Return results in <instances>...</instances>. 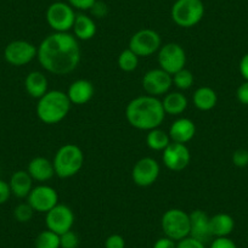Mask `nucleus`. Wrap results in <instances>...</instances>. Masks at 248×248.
I'll return each instance as SVG.
<instances>
[{
    "label": "nucleus",
    "instance_id": "f257e3e1",
    "mask_svg": "<svg viewBox=\"0 0 248 248\" xmlns=\"http://www.w3.org/2000/svg\"><path fill=\"white\" fill-rule=\"evenodd\" d=\"M79 42L68 32H54L38 46L37 59L46 72L56 76L72 73L80 62Z\"/></svg>",
    "mask_w": 248,
    "mask_h": 248
},
{
    "label": "nucleus",
    "instance_id": "f03ea898",
    "mask_svg": "<svg viewBox=\"0 0 248 248\" xmlns=\"http://www.w3.org/2000/svg\"><path fill=\"white\" fill-rule=\"evenodd\" d=\"M125 118L135 129L150 132L161 127L166 118V112L158 97L141 95L130 100L127 105Z\"/></svg>",
    "mask_w": 248,
    "mask_h": 248
},
{
    "label": "nucleus",
    "instance_id": "7ed1b4c3",
    "mask_svg": "<svg viewBox=\"0 0 248 248\" xmlns=\"http://www.w3.org/2000/svg\"><path fill=\"white\" fill-rule=\"evenodd\" d=\"M72 104L67 94L62 90H49L43 95L37 104V116L47 125L60 123L67 117Z\"/></svg>",
    "mask_w": 248,
    "mask_h": 248
},
{
    "label": "nucleus",
    "instance_id": "20e7f679",
    "mask_svg": "<svg viewBox=\"0 0 248 248\" xmlns=\"http://www.w3.org/2000/svg\"><path fill=\"white\" fill-rule=\"evenodd\" d=\"M52 164L55 175L61 179L72 178L83 168L84 154L76 144H66L57 150L52 159Z\"/></svg>",
    "mask_w": 248,
    "mask_h": 248
},
{
    "label": "nucleus",
    "instance_id": "39448f33",
    "mask_svg": "<svg viewBox=\"0 0 248 248\" xmlns=\"http://www.w3.org/2000/svg\"><path fill=\"white\" fill-rule=\"evenodd\" d=\"M170 16L179 27H195L203 18L204 4L202 0H176L171 6Z\"/></svg>",
    "mask_w": 248,
    "mask_h": 248
},
{
    "label": "nucleus",
    "instance_id": "423d86ee",
    "mask_svg": "<svg viewBox=\"0 0 248 248\" xmlns=\"http://www.w3.org/2000/svg\"><path fill=\"white\" fill-rule=\"evenodd\" d=\"M161 228L164 236L175 242L190 235V216L180 208H170L166 211L161 219Z\"/></svg>",
    "mask_w": 248,
    "mask_h": 248
},
{
    "label": "nucleus",
    "instance_id": "0eeeda50",
    "mask_svg": "<svg viewBox=\"0 0 248 248\" xmlns=\"http://www.w3.org/2000/svg\"><path fill=\"white\" fill-rule=\"evenodd\" d=\"M76 15L75 9L63 1H55L45 13L47 25L54 32H70L75 23Z\"/></svg>",
    "mask_w": 248,
    "mask_h": 248
},
{
    "label": "nucleus",
    "instance_id": "6e6552de",
    "mask_svg": "<svg viewBox=\"0 0 248 248\" xmlns=\"http://www.w3.org/2000/svg\"><path fill=\"white\" fill-rule=\"evenodd\" d=\"M158 66L170 76L183 70L186 66V52L178 43H167L162 45L157 56Z\"/></svg>",
    "mask_w": 248,
    "mask_h": 248
},
{
    "label": "nucleus",
    "instance_id": "1a4fd4ad",
    "mask_svg": "<svg viewBox=\"0 0 248 248\" xmlns=\"http://www.w3.org/2000/svg\"><path fill=\"white\" fill-rule=\"evenodd\" d=\"M161 46V35L151 28H144L134 33L130 37L129 45H128V47L139 57L151 56L155 52H158Z\"/></svg>",
    "mask_w": 248,
    "mask_h": 248
},
{
    "label": "nucleus",
    "instance_id": "9d476101",
    "mask_svg": "<svg viewBox=\"0 0 248 248\" xmlns=\"http://www.w3.org/2000/svg\"><path fill=\"white\" fill-rule=\"evenodd\" d=\"M38 46L27 40H14L6 45L4 57L10 65L21 67L28 65L37 57Z\"/></svg>",
    "mask_w": 248,
    "mask_h": 248
},
{
    "label": "nucleus",
    "instance_id": "9b49d317",
    "mask_svg": "<svg viewBox=\"0 0 248 248\" xmlns=\"http://www.w3.org/2000/svg\"><path fill=\"white\" fill-rule=\"evenodd\" d=\"M45 224L49 230L54 231L57 235L72 230L75 225V213L66 204L57 203L47 213H45Z\"/></svg>",
    "mask_w": 248,
    "mask_h": 248
},
{
    "label": "nucleus",
    "instance_id": "f8f14e48",
    "mask_svg": "<svg viewBox=\"0 0 248 248\" xmlns=\"http://www.w3.org/2000/svg\"><path fill=\"white\" fill-rule=\"evenodd\" d=\"M141 84L146 95L158 97L169 93L171 85H173V78L166 71L161 70V68H154L145 73Z\"/></svg>",
    "mask_w": 248,
    "mask_h": 248
},
{
    "label": "nucleus",
    "instance_id": "ddd939ff",
    "mask_svg": "<svg viewBox=\"0 0 248 248\" xmlns=\"http://www.w3.org/2000/svg\"><path fill=\"white\" fill-rule=\"evenodd\" d=\"M161 173L159 163L152 157H142L132 169V179L135 185L140 187H149L154 185Z\"/></svg>",
    "mask_w": 248,
    "mask_h": 248
},
{
    "label": "nucleus",
    "instance_id": "4468645a",
    "mask_svg": "<svg viewBox=\"0 0 248 248\" xmlns=\"http://www.w3.org/2000/svg\"><path fill=\"white\" fill-rule=\"evenodd\" d=\"M162 152L163 164L171 171L184 170L191 161V154L186 144L171 141Z\"/></svg>",
    "mask_w": 248,
    "mask_h": 248
},
{
    "label": "nucleus",
    "instance_id": "2eb2a0df",
    "mask_svg": "<svg viewBox=\"0 0 248 248\" xmlns=\"http://www.w3.org/2000/svg\"><path fill=\"white\" fill-rule=\"evenodd\" d=\"M27 202L32 206L34 212L47 213L59 203V195L54 187L42 184L33 187L28 195Z\"/></svg>",
    "mask_w": 248,
    "mask_h": 248
},
{
    "label": "nucleus",
    "instance_id": "dca6fc26",
    "mask_svg": "<svg viewBox=\"0 0 248 248\" xmlns=\"http://www.w3.org/2000/svg\"><path fill=\"white\" fill-rule=\"evenodd\" d=\"M190 216V235L191 237L206 243L212 238L209 219L211 217L202 209H195Z\"/></svg>",
    "mask_w": 248,
    "mask_h": 248
},
{
    "label": "nucleus",
    "instance_id": "f3484780",
    "mask_svg": "<svg viewBox=\"0 0 248 248\" xmlns=\"http://www.w3.org/2000/svg\"><path fill=\"white\" fill-rule=\"evenodd\" d=\"M169 138L173 142H179V144H187L194 139L196 134V125L190 118H181L175 119L171 123L168 130Z\"/></svg>",
    "mask_w": 248,
    "mask_h": 248
},
{
    "label": "nucleus",
    "instance_id": "a211bd4d",
    "mask_svg": "<svg viewBox=\"0 0 248 248\" xmlns=\"http://www.w3.org/2000/svg\"><path fill=\"white\" fill-rule=\"evenodd\" d=\"M67 96L72 105H85L94 97L95 88L90 80L77 79L70 85L67 90Z\"/></svg>",
    "mask_w": 248,
    "mask_h": 248
},
{
    "label": "nucleus",
    "instance_id": "6ab92c4d",
    "mask_svg": "<svg viewBox=\"0 0 248 248\" xmlns=\"http://www.w3.org/2000/svg\"><path fill=\"white\" fill-rule=\"evenodd\" d=\"M27 171L33 181L35 180L38 183H46L55 175L52 161L45 158V157H34L33 159H31V162L28 163Z\"/></svg>",
    "mask_w": 248,
    "mask_h": 248
},
{
    "label": "nucleus",
    "instance_id": "aec40b11",
    "mask_svg": "<svg viewBox=\"0 0 248 248\" xmlns=\"http://www.w3.org/2000/svg\"><path fill=\"white\" fill-rule=\"evenodd\" d=\"M25 88L31 97L39 100L43 95L49 92V80L44 73L39 71H33L28 73L26 77Z\"/></svg>",
    "mask_w": 248,
    "mask_h": 248
},
{
    "label": "nucleus",
    "instance_id": "412c9836",
    "mask_svg": "<svg viewBox=\"0 0 248 248\" xmlns=\"http://www.w3.org/2000/svg\"><path fill=\"white\" fill-rule=\"evenodd\" d=\"M9 185L14 196L17 199H26L33 189V179L27 170H17L11 175Z\"/></svg>",
    "mask_w": 248,
    "mask_h": 248
},
{
    "label": "nucleus",
    "instance_id": "4be33fe9",
    "mask_svg": "<svg viewBox=\"0 0 248 248\" xmlns=\"http://www.w3.org/2000/svg\"><path fill=\"white\" fill-rule=\"evenodd\" d=\"M73 35L78 40H90L96 34V23L94 18L85 14H77L75 23H73Z\"/></svg>",
    "mask_w": 248,
    "mask_h": 248
},
{
    "label": "nucleus",
    "instance_id": "5701e85b",
    "mask_svg": "<svg viewBox=\"0 0 248 248\" xmlns=\"http://www.w3.org/2000/svg\"><path fill=\"white\" fill-rule=\"evenodd\" d=\"M212 237H229L235 228V220L228 213H217L209 219Z\"/></svg>",
    "mask_w": 248,
    "mask_h": 248
},
{
    "label": "nucleus",
    "instance_id": "b1692460",
    "mask_svg": "<svg viewBox=\"0 0 248 248\" xmlns=\"http://www.w3.org/2000/svg\"><path fill=\"white\" fill-rule=\"evenodd\" d=\"M162 101V106H163L166 114H170V116H180L187 108L189 101L186 99L185 95L180 92H169L164 95Z\"/></svg>",
    "mask_w": 248,
    "mask_h": 248
},
{
    "label": "nucleus",
    "instance_id": "393cba45",
    "mask_svg": "<svg viewBox=\"0 0 248 248\" xmlns=\"http://www.w3.org/2000/svg\"><path fill=\"white\" fill-rule=\"evenodd\" d=\"M194 106L200 111H211L217 106L218 95L211 87H200L192 95Z\"/></svg>",
    "mask_w": 248,
    "mask_h": 248
},
{
    "label": "nucleus",
    "instance_id": "a878e982",
    "mask_svg": "<svg viewBox=\"0 0 248 248\" xmlns=\"http://www.w3.org/2000/svg\"><path fill=\"white\" fill-rule=\"evenodd\" d=\"M170 142L171 140L169 138V134L162 130L161 128H156V129L147 132L146 144L152 151H163Z\"/></svg>",
    "mask_w": 248,
    "mask_h": 248
},
{
    "label": "nucleus",
    "instance_id": "bb28decb",
    "mask_svg": "<svg viewBox=\"0 0 248 248\" xmlns=\"http://www.w3.org/2000/svg\"><path fill=\"white\" fill-rule=\"evenodd\" d=\"M139 59L135 52H133L129 47H127L125 50L119 54L118 56V67L119 70L123 71V72H133L138 68L139 66Z\"/></svg>",
    "mask_w": 248,
    "mask_h": 248
},
{
    "label": "nucleus",
    "instance_id": "cd10ccee",
    "mask_svg": "<svg viewBox=\"0 0 248 248\" xmlns=\"http://www.w3.org/2000/svg\"><path fill=\"white\" fill-rule=\"evenodd\" d=\"M35 248H60V235L55 233L54 231L46 230L42 231L35 237L34 241Z\"/></svg>",
    "mask_w": 248,
    "mask_h": 248
},
{
    "label": "nucleus",
    "instance_id": "c85d7f7f",
    "mask_svg": "<svg viewBox=\"0 0 248 248\" xmlns=\"http://www.w3.org/2000/svg\"><path fill=\"white\" fill-rule=\"evenodd\" d=\"M171 78H173V84L175 85L176 89L181 90V92L190 89L194 84V75L187 68H183V70L178 71V72L171 76Z\"/></svg>",
    "mask_w": 248,
    "mask_h": 248
},
{
    "label": "nucleus",
    "instance_id": "c756f323",
    "mask_svg": "<svg viewBox=\"0 0 248 248\" xmlns=\"http://www.w3.org/2000/svg\"><path fill=\"white\" fill-rule=\"evenodd\" d=\"M33 216H34V209L28 202L20 203L14 209V217L18 223H28L33 218Z\"/></svg>",
    "mask_w": 248,
    "mask_h": 248
},
{
    "label": "nucleus",
    "instance_id": "7c9ffc66",
    "mask_svg": "<svg viewBox=\"0 0 248 248\" xmlns=\"http://www.w3.org/2000/svg\"><path fill=\"white\" fill-rule=\"evenodd\" d=\"M79 246V237L73 230L60 235V248H77Z\"/></svg>",
    "mask_w": 248,
    "mask_h": 248
},
{
    "label": "nucleus",
    "instance_id": "2f4dec72",
    "mask_svg": "<svg viewBox=\"0 0 248 248\" xmlns=\"http://www.w3.org/2000/svg\"><path fill=\"white\" fill-rule=\"evenodd\" d=\"M232 163L237 168H245L248 166V150L238 149L232 154Z\"/></svg>",
    "mask_w": 248,
    "mask_h": 248
},
{
    "label": "nucleus",
    "instance_id": "473e14b6",
    "mask_svg": "<svg viewBox=\"0 0 248 248\" xmlns=\"http://www.w3.org/2000/svg\"><path fill=\"white\" fill-rule=\"evenodd\" d=\"M105 248H125V240L119 233H112L105 241Z\"/></svg>",
    "mask_w": 248,
    "mask_h": 248
},
{
    "label": "nucleus",
    "instance_id": "72a5a7b5",
    "mask_svg": "<svg viewBox=\"0 0 248 248\" xmlns=\"http://www.w3.org/2000/svg\"><path fill=\"white\" fill-rule=\"evenodd\" d=\"M176 248H206V245L191 236H187L176 242Z\"/></svg>",
    "mask_w": 248,
    "mask_h": 248
},
{
    "label": "nucleus",
    "instance_id": "f704fd0d",
    "mask_svg": "<svg viewBox=\"0 0 248 248\" xmlns=\"http://www.w3.org/2000/svg\"><path fill=\"white\" fill-rule=\"evenodd\" d=\"M209 248H237V246L229 237H216L212 241Z\"/></svg>",
    "mask_w": 248,
    "mask_h": 248
},
{
    "label": "nucleus",
    "instance_id": "c9c22d12",
    "mask_svg": "<svg viewBox=\"0 0 248 248\" xmlns=\"http://www.w3.org/2000/svg\"><path fill=\"white\" fill-rule=\"evenodd\" d=\"M90 13H92V15L95 16L96 18H102L107 15V13H108V8H107V5L104 1L96 0L94 3V5L90 8Z\"/></svg>",
    "mask_w": 248,
    "mask_h": 248
},
{
    "label": "nucleus",
    "instance_id": "e433bc0d",
    "mask_svg": "<svg viewBox=\"0 0 248 248\" xmlns=\"http://www.w3.org/2000/svg\"><path fill=\"white\" fill-rule=\"evenodd\" d=\"M236 97L238 102L248 106V80H245L236 90Z\"/></svg>",
    "mask_w": 248,
    "mask_h": 248
},
{
    "label": "nucleus",
    "instance_id": "4c0bfd02",
    "mask_svg": "<svg viewBox=\"0 0 248 248\" xmlns=\"http://www.w3.org/2000/svg\"><path fill=\"white\" fill-rule=\"evenodd\" d=\"M95 1H96V0H68V4H70L73 9L85 11L90 10V8L94 5Z\"/></svg>",
    "mask_w": 248,
    "mask_h": 248
},
{
    "label": "nucleus",
    "instance_id": "58836bf2",
    "mask_svg": "<svg viewBox=\"0 0 248 248\" xmlns=\"http://www.w3.org/2000/svg\"><path fill=\"white\" fill-rule=\"evenodd\" d=\"M11 190L9 183L4 180H0V204H4L8 202V200L11 196Z\"/></svg>",
    "mask_w": 248,
    "mask_h": 248
},
{
    "label": "nucleus",
    "instance_id": "ea45409f",
    "mask_svg": "<svg viewBox=\"0 0 248 248\" xmlns=\"http://www.w3.org/2000/svg\"><path fill=\"white\" fill-rule=\"evenodd\" d=\"M152 248H176V242L167 236H163L154 243Z\"/></svg>",
    "mask_w": 248,
    "mask_h": 248
},
{
    "label": "nucleus",
    "instance_id": "a19ab883",
    "mask_svg": "<svg viewBox=\"0 0 248 248\" xmlns=\"http://www.w3.org/2000/svg\"><path fill=\"white\" fill-rule=\"evenodd\" d=\"M238 70H240L241 76L245 80H248V52L242 56L240 60V65H238Z\"/></svg>",
    "mask_w": 248,
    "mask_h": 248
}]
</instances>
